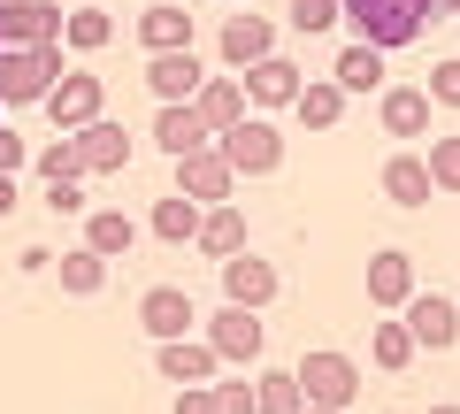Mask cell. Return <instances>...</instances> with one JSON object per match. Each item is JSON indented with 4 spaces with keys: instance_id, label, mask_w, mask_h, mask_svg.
Wrapping results in <instances>:
<instances>
[{
    "instance_id": "1",
    "label": "cell",
    "mask_w": 460,
    "mask_h": 414,
    "mask_svg": "<svg viewBox=\"0 0 460 414\" xmlns=\"http://www.w3.org/2000/svg\"><path fill=\"white\" fill-rule=\"evenodd\" d=\"M429 16H445L438 0H345V23H353V39L376 54L392 47H414V39L429 31Z\"/></svg>"
},
{
    "instance_id": "2",
    "label": "cell",
    "mask_w": 460,
    "mask_h": 414,
    "mask_svg": "<svg viewBox=\"0 0 460 414\" xmlns=\"http://www.w3.org/2000/svg\"><path fill=\"white\" fill-rule=\"evenodd\" d=\"M62 47H0V108H16V100H47L62 84Z\"/></svg>"
},
{
    "instance_id": "3",
    "label": "cell",
    "mask_w": 460,
    "mask_h": 414,
    "mask_svg": "<svg viewBox=\"0 0 460 414\" xmlns=\"http://www.w3.org/2000/svg\"><path fill=\"white\" fill-rule=\"evenodd\" d=\"M292 376H299V392H307V407H330V414H345V407H353V392H361V368L345 361V353H330V346L307 353Z\"/></svg>"
},
{
    "instance_id": "4",
    "label": "cell",
    "mask_w": 460,
    "mask_h": 414,
    "mask_svg": "<svg viewBox=\"0 0 460 414\" xmlns=\"http://www.w3.org/2000/svg\"><path fill=\"white\" fill-rule=\"evenodd\" d=\"M215 154H223V162L238 169V177H269V169L284 162V131H277V123H261V116H246L238 131H223V138H215Z\"/></svg>"
},
{
    "instance_id": "5",
    "label": "cell",
    "mask_w": 460,
    "mask_h": 414,
    "mask_svg": "<svg viewBox=\"0 0 460 414\" xmlns=\"http://www.w3.org/2000/svg\"><path fill=\"white\" fill-rule=\"evenodd\" d=\"M100 108H108V92H100V77H93V69H69V77L47 92V116H54V131H62V138L93 131V123H100Z\"/></svg>"
},
{
    "instance_id": "6",
    "label": "cell",
    "mask_w": 460,
    "mask_h": 414,
    "mask_svg": "<svg viewBox=\"0 0 460 414\" xmlns=\"http://www.w3.org/2000/svg\"><path fill=\"white\" fill-rule=\"evenodd\" d=\"M177 192L192 199V207H230V192H238V169L223 162V154H184L177 162Z\"/></svg>"
},
{
    "instance_id": "7",
    "label": "cell",
    "mask_w": 460,
    "mask_h": 414,
    "mask_svg": "<svg viewBox=\"0 0 460 414\" xmlns=\"http://www.w3.org/2000/svg\"><path fill=\"white\" fill-rule=\"evenodd\" d=\"M62 31H69V16L47 8V0H8L0 8V39L8 47H62Z\"/></svg>"
},
{
    "instance_id": "8",
    "label": "cell",
    "mask_w": 460,
    "mask_h": 414,
    "mask_svg": "<svg viewBox=\"0 0 460 414\" xmlns=\"http://www.w3.org/2000/svg\"><path fill=\"white\" fill-rule=\"evenodd\" d=\"M208 346H215V361H261L269 330H261V315H246V307H223V315L208 322Z\"/></svg>"
},
{
    "instance_id": "9",
    "label": "cell",
    "mask_w": 460,
    "mask_h": 414,
    "mask_svg": "<svg viewBox=\"0 0 460 414\" xmlns=\"http://www.w3.org/2000/svg\"><path fill=\"white\" fill-rule=\"evenodd\" d=\"M223 299H230V307H246V315H261L269 299H277V269H269L261 253H238V261H223Z\"/></svg>"
},
{
    "instance_id": "10",
    "label": "cell",
    "mask_w": 460,
    "mask_h": 414,
    "mask_svg": "<svg viewBox=\"0 0 460 414\" xmlns=\"http://www.w3.org/2000/svg\"><path fill=\"white\" fill-rule=\"evenodd\" d=\"M269 54H277V23H269V16H230V23H223V62L238 69V77L261 69Z\"/></svg>"
},
{
    "instance_id": "11",
    "label": "cell",
    "mask_w": 460,
    "mask_h": 414,
    "mask_svg": "<svg viewBox=\"0 0 460 414\" xmlns=\"http://www.w3.org/2000/svg\"><path fill=\"white\" fill-rule=\"evenodd\" d=\"M407 330H414V346H422V353H445L460 338V307H453V299H438V292H414L407 299Z\"/></svg>"
},
{
    "instance_id": "12",
    "label": "cell",
    "mask_w": 460,
    "mask_h": 414,
    "mask_svg": "<svg viewBox=\"0 0 460 414\" xmlns=\"http://www.w3.org/2000/svg\"><path fill=\"white\" fill-rule=\"evenodd\" d=\"M146 84L162 92V108H192L199 84H208V69L192 62V47H184V54H154V62H146Z\"/></svg>"
},
{
    "instance_id": "13",
    "label": "cell",
    "mask_w": 460,
    "mask_h": 414,
    "mask_svg": "<svg viewBox=\"0 0 460 414\" xmlns=\"http://www.w3.org/2000/svg\"><path fill=\"white\" fill-rule=\"evenodd\" d=\"M192 315H199V307H192V292H177V284H154V292L138 299V322H146V330L162 338V346H177V338L192 330Z\"/></svg>"
},
{
    "instance_id": "14",
    "label": "cell",
    "mask_w": 460,
    "mask_h": 414,
    "mask_svg": "<svg viewBox=\"0 0 460 414\" xmlns=\"http://www.w3.org/2000/svg\"><path fill=\"white\" fill-rule=\"evenodd\" d=\"M77 162H84V177H115V169H131V131L100 116L93 131H77Z\"/></svg>"
},
{
    "instance_id": "15",
    "label": "cell",
    "mask_w": 460,
    "mask_h": 414,
    "mask_svg": "<svg viewBox=\"0 0 460 414\" xmlns=\"http://www.w3.org/2000/svg\"><path fill=\"white\" fill-rule=\"evenodd\" d=\"M238 84H246L253 108H299V92H307V77H299L284 54H269V62H261V69H246Z\"/></svg>"
},
{
    "instance_id": "16",
    "label": "cell",
    "mask_w": 460,
    "mask_h": 414,
    "mask_svg": "<svg viewBox=\"0 0 460 414\" xmlns=\"http://www.w3.org/2000/svg\"><path fill=\"white\" fill-rule=\"evenodd\" d=\"M429 108H438V100H429L422 84H392V92H384V108H376V123L399 138V146H407V138L429 131Z\"/></svg>"
},
{
    "instance_id": "17",
    "label": "cell",
    "mask_w": 460,
    "mask_h": 414,
    "mask_svg": "<svg viewBox=\"0 0 460 414\" xmlns=\"http://www.w3.org/2000/svg\"><path fill=\"white\" fill-rule=\"evenodd\" d=\"M199 223H208V207H192L184 192H162L154 216H146V231L162 238V246H199Z\"/></svg>"
},
{
    "instance_id": "18",
    "label": "cell",
    "mask_w": 460,
    "mask_h": 414,
    "mask_svg": "<svg viewBox=\"0 0 460 414\" xmlns=\"http://www.w3.org/2000/svg\"><path fill=\"white\" fill-rule=\"evenodd\" d=\"M154 138H162V154L169 162H184V154H208V116H199V108H162V116H154Z\"/></svg>"
},
{
    "instance_id": "19",
    "label": "cell",
    "mask_w": 460,
    "mask_h": 414,
    "mask_svg": "<svg viewBox=\"0 0 460 414\" xmlns=\"http://www.w3.org/2000/svg\"><path fill=\"white\" fill-rule=\"evenodd\" d=\"M368 299L376 307H407L414 299V261L407 253H368Z\"/></svg>"
},
{
    "instance_id": "20",
    "label": "cell",
    "mask_w": 460,
    "mask_h": 414,
    "mask_svg": "<svg viewBox=\"0 0 460 414\" xmlns=\"http://www.w3.org/2000/svg\"><path fill=\"white\" fill-rule=\"evenodd\" d=\"M162 376H177V392H208V376H215V346L208 338H177V346H162Z\"/></svg>"
},
{
    "instance_id": "21",
    "label": "cell",
    "mask_w": 460,
    "mask_h": 414,
    "mask_svg": "<svg viewBox=\"0 0 460 414\" xmlns=\"http://www.w3.org/2000/svg\"><path fill=\"white\" fill-rule=\"evenodd\" d=\"M384 192H392L399 207H429V192H438V184H429V162L422 154H392V162H384Z\"/></svg>"
},
{
    "instance_id": "22",
    "label": "cell",
    "mask_w": 460,
    "mask_h": 414,
    "mask_svg": "<svg viewBox=\"0 0 460 414\" xmlns=\"http://www.w3.org/2000/svg\"><path fill=\"white\" fill-rule=\"evenodd\" d=\"M138 39H146V54H184L192 47V8H146Z\"/></svg>"
},
{
    "instance_id": "23",
    "label": "cell",
    "mask_w": 460,
    "mask_h": 414,
    "mask_svg": "<svg viewBox=\"0 0 460 414\" xmlns=\"http://www.w3.org/2000/svg\"><path fill=\"white\" fill-rule=\"evenodd\" d=\"M199 116H208V131L223 138V131H238L246 123V84H230V77H215V84H199V100H192Z\"/></svg>"
},
{
    "instance_id": "24",
    "label": "cell",
    "mask_w": 460,
    "mask_h": 414,
    "mask_svg": "<svg viewBox=\"0 0 460 414\" xmlns=\"http://www.w3.org/2000/svg\"><path fill=\"white\" fill-rule=\"evenodd\" d=\"M84 246H93L100 261H115V253L138 246V223L123 216V207H100V216H84Z\"/></svg>"
},
{
    "instance_id": "25",
    "label": "cell",
    "mask_w": 460,
    "mask_h": 414,
    "mask_svg": "<svg viewBox=\"0 0 460 414\" xmlns=\"http://www.w3.org/2000/svg\"><path fill=\"white\" fill-rule=\"evenodd\" d=\"M199 253L238 261V253H246V216H238V207H208V223H199Z\"/></svg>"
},
{
    "instance_id": "26",
    "label": "cell",
    "mask_w": 460,
    "mask_h": 414,
    "mask_svg": "<svg viewBox=\"0 0 460 414\" xmlns=\"http://www.w3.org/2000/svg\"><path fill=\"white\" fill-rule=\"evenodd\" d=\"M330 69H338L345 92H376V84H384V54H376V47H361V39H353V47H345Z\"/></svg>"
},
{
    "instance_id": "27",
    "label": "cell",
    "mask_w": 460,
    "mask_h": 414,
    "mask_svg": "<svg viewBox=\"0 0 460 414\" xmlns=\"http://www.w3.org/2000/svg\"><path fill=\"white\" fill-rule=\"evenodd\" d=\"M299 116H307V131H338L345 84H338V77H330V84H307V92H299Z\"/></svg>"
},
{
    "instance_id": "28",
    "label": "cell",
    "mask_w": 460,
    "mask_h": 414,
    "mask_svg": "<svg viewBox=\"0 0 460 414\" xmlns=\"http://www.w3.org/2000/svg\"><path fill=\"white\" fill-rule=\"evenodd\" d=\"M69 47H77V54H100V47H108V39H115V16H108V8H69Z\"/></svg>"
},
{
    "instance_id": "29",
    "label": "cell",
    "mask_w": 460,
    "mask_h": 414,
    "mask_svg": "<svg viewBox=\"0 0 460 414\" xmlns=\"http://www.w3.org/2000/svg\"><path fill=\"white\" fill-rule=\"evenodd\" d=\"M100 284H108V261H100L93 246H77V253H62V292H77V299H93Z\"/></svg>"
},
{
    "instance_id": "30",
    "label": "cell",
    "mask_w": 460,
    "mask_h": 414,
    "mask_svg": "<svg viewBox=\"0 0 460 414\" xmlns=\"http://www.w3.org/2000/svg\"><path fill=\"white\" fill-rule=\"evenodd\" d=\"M368 353H376V368H407L422 346H414V330H407V322H392V315H384V322H376V338H368Z\"/></svg>"
},
{
    "instance_id": "31",
    "label": "cell",
    "mask_w": 460,
    "mask_h": 414,
    "mask_svg": "<svg viewBox=\"0 0 460 414\" xmlns=\"http://www.w3.org/2000/svg\"><path fill=\"white\" fill-rule=\"evenodd\" d=\"M429 184H438V192H460V131H445V138H429Z\"/></svg>"
},
{
    "instance_id": "32",
    "label": "cell",
    "mask_w": 460,
    "mask_h": 414,
    "mask_svg": "<svg viewBox=\"0 0 460 414\" xmlns=\"http://www.w3.org/2000/svg\"><path fill=\"white\" fill-rule=\"evenodd\" d=\"M253 399H261V414H307L299 376H261V383H253Z\"/></svg>"
},
{
    "instance_id": "33",
    "label": "cell",
    "mask_w": 460,
    "mask_h": 414,
    "mask_svg": "<svg viewBox=\"0 0 460 414\" xmlns=\"http://www.w3.org/2000/svg\"><path fill=\"white\" fill-rule=\"evenodd\" d=\"M39 177H47V192H54V184H77V177H84V162H77V138H54V146L39 154Z\"/></svg>"
},
{
    "instance_id": "34",
    "label": "cell",
    "mask_w": 460,
    "mask_h": 414,
    "mask_svg": "<svg viewBox=\"0 0 460 414\" xmlns=\"http://www.w3.org/2000/svg\"><path fill=\"white\" fill-rule=\"evenodd\" d=\"M345 16V0H292V31H330V23H338Z\"/></svg>"
},
{
    "instance_id": "35",
    "label": "cell",
    "mask_w": 460,
    "mask_h": 414,
    "mask_svg": "<svg viewBox=\"0 0 460 414\" xmlns=\"http://www.w3.org/2000/svg\"><path fill=\"white\" fill-rule=\"evenodd\" d=\"M215 414H261L253 383H246V376H223V383H215Z\"/></svg>"
},
{
    "instance_id": "36",
    "label": "cell",
    "mask_w": 460,
    "mask_h": 414,
    "mask_svg": "<svg viewBox=\"0 0 460 414\" xmlns=\"http://www.w3.org/2000/svg\"><path fill=\"white\" fill-rule=\"evenodd\" d=\"M429 100H438V108H460V62H438L429 69V84H422Z\"/></svg>"
},
{
    "instance_id": "37",
    "label": "cell",
    "mask_w": 460,
    "mask_h": 414,
    "mask_svg": "<svg viewBox=\"0 0 460 414\" xmlns=\"http://www.w3.org/2000/svg\"><path fill=\"white\" fill-rule=\"evenodd\" d=\"M23 162H31V146H23V138L16 131H8V123H0V169H8V177H16V169Z\"/></svg>"
},
{
    "instance_id": "38",
    "label": "cell",
    "mask_w": 460,
    "mask_h": 414,
    "mask_svg": "<svg viewBox=\"0 0 460 414\" xmlns=\"http://www.w3.org/2000/svg\"><path fill=\"white\" fill-rule=\"evenodd\" d=\"M47 207H54V216H84V192H77V184H54Z\"/></svg>"
},
{
    "instance_id": "39",
    "label": "cell",
    "mask_w": 460,
    "mask_h": 414,
    "mask_svg": "<svg viewBox=\"0 0 460 414\" xmlns=\"http://www.w3.org/2000/svg\"><path fill=\"white\" fill-rule=\"evenodd\" d=\"M177 414H215V383L208 392H177Z\"/></svg>"
},
{
    "instance_id": "40",
    "label": "cell",
    "mask_w": 460,
    "mask_h": 414,
    "mask_svg": "<svg viewBox=\"0 0 460 414\" xmlns=\"http://www.w3.org/2000/svg\"><path fill=\"white\" fill-rule=\"evenodd\" d=\"M8 207H16V177H8V169H0V216H8Z\"/></svg>"
},
{
    "instance_id": "41",
    "label": "cell",
    "mask_w": 460,
    "mask_h": 414,
    "mask_svg": "<svg viewBox=\"0 0 460 414\" xmlns=\"http://www.w3.org/2000/svg\"><path fill=\"white\" fill-rule=\"evenodd\" d=\"M438 8H445V16H460V0H438Z\"/></svg>"
},
{
    "instance_id": "42",
    "label": "cell",
    "mask_w": 460,
    "mask_h": 414,
    "mask_svg": "<svg viewBox=\"0 0 460 414\" xmlns=\"http://www.w3.org/2000/svg\"><path fill=\"white\" fill-rule=\"evenodd\" d=\"M429 414H460V407H429Z\"/></svg>"
},
{
    "instance_id": "43",
    "label": "cell",
    "mask_w": 460,
    "mask_h": 414,
    "mask_svg": "<svg viewBox=\"0 0 460 414\" xmlns=\"http://www.w3.org/2000/svg\"><path fill=\"white\" fill-rule=\"evenodd\" d=\"M307 414H330V407H307Z\"/></svg>"
},
{
    "instance_id": "44",
    "label": "cell",
    "mask_w": 460,
    "mask_h": 414,
    "mask_svg": "<svg viewBox=\"0 0 460 414\" xmlns=\"http://www.w3.org/2000/svg\"><path fill=\"white\" fill-rule=\"evenodd\" d=\"M0 8H8V0H0Z\"/></svg>"
},
{
    "instance_id": "45",
    "label": "cell",
    "mask_w": 460,
    "mask_h": 414,
    "mask_svg": "<svg viewBox=\"0 0 460 414\" xmlns=\"http://www.w3.org/2000/svg\"><path fill=\"white\" fill-rule=\"evenodd\" d=\"M0 47H8V39H0Z\"/></svg>"
}]
</instances>
